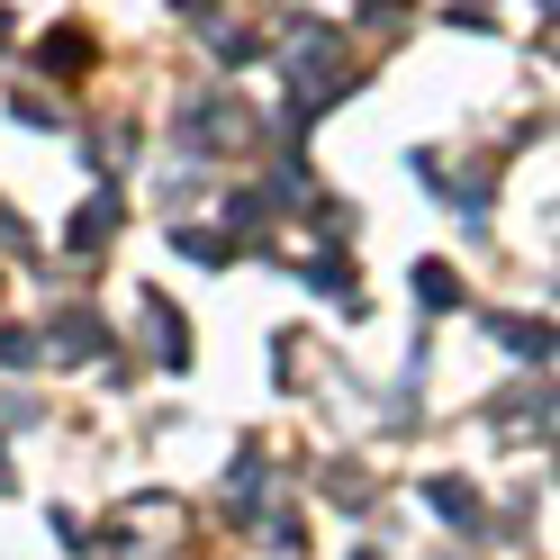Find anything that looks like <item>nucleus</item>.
Returning <instances> with one entry per match:
<instances>
[{
    "label": "nucleus",
    "mask_w": 560,
    "mask_h": 560,
    "mask_svg": "<svg viewBox=\"0 0 560 560\" xmlns=\"http://www.w3.org/2000/svg\"><path fill=\"white\" fill-rule=\"evenodd\" d=\"M109 235H118V199H91L82 218H73V244H82V254H100Z\"/></svg>",
    "instance_id": "f257e3e1"
},
{
    "label": "nucleus",
    "mask_w": 560,
    "mask_h": 560,
    "mask_svg": "<svg viewBox=\"0 0 560 560\" xmlns=\"http://www.w3.org/2000/svg\"><path fill=\"white\" fill-rule=\"evenodd\" d=\"M416 299L425 307H462V280H452L443 262H416Z\"/></svg>",
    "instance_id": "f03ea898"
},
{
    "label": "nucleus",
    "mask_w": 560,
    "mask_h": 560,
    "mask_svg": "<svg viewBox=\"0 0 560 560\" xmlns=\"http://www.w3.org/2000/svg\"><path fill=\"white\" fill-rule=\"evenodd\" d=\"M425 498H434V506H443L452 524H479V498H470V488H462V479H434V488H425Z\"/></svg>",
    "instance_id": "7ed1b4c3"
},
{
    "label": "nucleus",
    "mask_w": 560,
    "mask_h": 560,
    "mask_svg": "<svg viewBox=\"0 0 560 560\" xmlns=\"http://www.w3.org/2000/svg\"><path fill=\"white\" fill-rule=\"evenodd\" d=\"M46 63H63V73H82V63H91V37H82V27H63V37L46 46Z\"/></svg>",
    "instance_id": "20e7f679"
},
{
    "label": "nucleus",
    "mask_w": 560,
    "mask_h": 560,
    "mask_svg": "<svg viewBox=\"0 0 560 560\" xmlns=\"http://www.w3.org/2000/svg\"><path fill=\"white\" fill-rule=\"evenodd\" d=\"M498 335L515 343V353H524V362H551V326H498Z\"/></svg>",
    "instance_id": "39448f33"
},
{
    "label": "nucleus",
    "mask_w": 560,
    "mask_h": 560,
    "mask_svg": "<svg viewBox=\"0 0 560 560\" xmlns=\"http://www.w3.org/2000/svg\"><path fill=\"white\" fill-rule=\"evenodd\" d=\"M55 343H63V353H100V326H91V317H63Z\"/></svg>",
    "instance_id": "423d86ee"
},
{
    "label": "nucleus",
    "mask_w": 560,
    "mask_h": 560,
    "mask_svg": "<svg viewBox=\"0 0 560 560\" xmlns=\"http://www.w3.org/2000/svg\"><path fill=\"white\" fill-rule=\"evenodd\" d=\"M0 46H10V10H0Z\"/></svg>",
    "instance_id": "0eeeda50"
},
{
    "label": "nucleus",
    "mask_w": 560,
    "mask_h": 560,
    "mask_svg": "<svg viewBox=\"0 0 560 560\" xmlns=\"http://www.w3.org/2000/svg\"><path fill=\"white\" fill-rule=\"evenodd\" d=\"M0 488H10V470H0Z\"/></svg>",
    "instance_id": "6e6552de"
}]
</instances>
